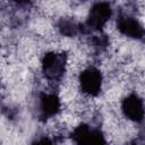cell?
Here are the masks:
<instances>
[{"label": "cell", "instance_id": "obj_1", "mask_svg": "<svg viewBox=\"0 0 145 145\" xmlns=\"http://www.w3.org/2000/svg\"><path fill=\"white\" fill-rule=\"evenodd\" d=\"M79 86L82 88V93L85 96H95L100 93L102 88L103 77L101 71L95 67H87L82 70L78 76Z\"/></svg>", "mask_w": 145, "mask_h": 145}, {"label": "cell", "instance_id": "obj_2", "mask_svg": "<svg viewBox=\"0 0 145 145\" xmlns=\"http://www.w3.org/2000/svg\"><path fill=\"white\" fill-rule=\"evenodd\" d=\"M111 14H112V9L109 3L106 2L94 3L89 9V14L87 18L88 28L93 31H101L109 22Z\"/></svg>", "mask_w": 145, "mask_h": 145}, {"label": "cell", "instance_id": "obj_3", "mask_svg": "<svg viewBox=\"0 0 145 145\" xmlns=\"http://www.w3.org/2000/svg\"><path fill=\"white\" fill-rule=\"evenodd\" d=\"M121 111L125 117H127V119L139 122L145 116V102L138 95L130 94L122 101Z\"/></svg>", "mask_w": 145, "mask_h": 145}, {"label": "cell", "instance_id": "obj_4", "mask_svg": "<svg viewBox=\"0 0 145 145\" xmlns=\"http://www.w3.org/2000/svg\"><path fill=\"white\" fill-rule=\"evenodd\" d=\"M117 29L127 37L140 39L145 34V28L136 18L129 15H120L117 20Z\"/></svg>", "mask_w": 145, "mask_h": 145}]
</instances>
